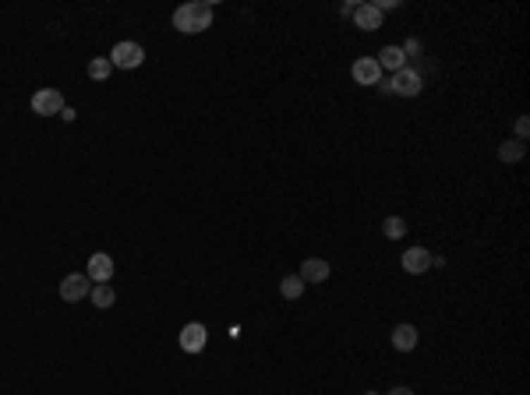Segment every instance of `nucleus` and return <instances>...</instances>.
I'll return each instance as SVG.
<instances>
[{"label":"nucleus","mask_w":530,"mask_h":395,"mask_svg":"<svg viewBox=\"0 0 530 395\" xmlns=\"http://www.w3.org/2000/svg\"><path fill=\"white\" fill-rule=\"evenodd\" d=\"M173 29L184 32V36L212 29V4H209V0H191V4H180L173 11Z\"/></svg>","instance_id":"nucleus-1"},{"label":"nucleus","mask_w":530,"mask_h":395,"mask_svg":"<svg viewBox=\"0 0 530 395\" xmlns=\"http://www.w3.org/2000/svg\"><path fill=\"white\" fill-rule=\"evenodd\" d=\"M113 68H121V71H135V68H142V61H145V50H142V43H131V39H124V43H117L113 46V54L106 57Z\"/></svg>","instance_id":"nucleus-2"},{"label":"nucleus","mask_w":530,"mask_h":395,"mask_svg":"<svg viewBox=\"0 0 530 395\" xmlns=\"http://www.w3.org/2000/svg\"><path fill=\"white\" fill-rule=\"evenodd\" d=\"M389 89H393L396 96H417V92L424 89V78H421V71H414V68H400V71L393 75Z\"/></svg>","instance_id":"nucleus-3"},{"label":"nucleus","mask_w":530,"mask_h":395,"mask_svg":"<svg viewBox=\"0 0 530 395\" xmlns=\"http://www.w3.org/2000/svg\"><path fill=\"white\" fill-rule=\"evenodd\" d=\"M68 103H64V96L57 92V89H39L36 96H32V113H39V117H54V113H61Z\"/></svg>","instance_id":"nucleus-4"},{"label":"nucleus","mask_w":530,"mask_h":395,"mask_svg":"<svg viewBox=\"0 0 530 395\" xmlns=\"http://www.w3.org/2000/svg\"><path fill=\"white\" fill-rule=\"evenodd\" d=\"M89 289H92L89 275H82V272H71V275L61 282V300H68V303H78V300H85V296H89Z\"/></svg>","instance_id":"nucleus-5"},{"label":"nucleus","mask_w":530,"mask_h":395,"mask_svg":"<svg viewBox=\"0 0 530 395\" xmlns=\"http://www.w3.org/2000/svg\"><path fill=\"white\" fill-rule=\"evenodd\" d=\"M85 275H89V282H110L113 279V258L103 254V251H96L89 258V265H85Z\"/></svg>","instance_id":"nucleus-6"},{"label":"nucleus","mask_w":530,"mask_h":395,"mask_svg":"<svg viewBox=\"0 0 530 395\" xmlns=\"http://www.w3.org/2000/svg\"><path fill=\"white\" fill-rule=\"evenodd\" d=\"M205 342H209L205 325L191 321V325H184V328H180V349H184V353H202V349H205Z\"/></svg>","instance_id":"nucleus-7"},{"label":"nucleus","mask_w":530,"mask_h":395,"mask_svg":"<svg viewBox=\"0 0 530 395\" xmlns=\"http://www.w3.org/2000/svg\"><path fill=\"white\" fill-rule=\"evenodd\" d=\"M354 25L364 29V32H378V29H382V11H378L375 4H361V8L354 11Z\"/></svg>","instance_id":"nucleus-8"},{"label":"nucleus","mask_w":530,"mask_h":395,"mask_svg":"<svg viewBox=\"0 0 530 395\" xmlns=\"http://www.w3.org/2000/svg\"><path fill=\"white\" fill-rule=\"evenodd\" d=\"M431 268V254L424 251V247H410L407 254H403V272H410V275H424Z\"/></svg>","instance_id":"nucleus-9"},{"label":"nucleus","mask_w":530,"mask_h":395,"mask_svg":"<svg viewBox=\"0 0 530 395\" xmlns=\"http://www.w3.org/2000/svg\"><path fill=\"white\" fill-rule=\"evenodd\" d=\"M378 78H382L378 61L364 57V61H357V64H354V82H357V85H378Z\"/></svg>","instance_id":"nucleus-10"},{"label":"nucleus","mask_w":530,"mask_h":395,"mask_svg":"<svg viewBox=\"0 0 530 395\" xmlns=\"http://www.w3.org/2000/svg\"><path fill=\"white\" fill-rule=\"evenodd\" d=\"M329 279V261H322V258H308L304 265H301V282L308 286H315V282H326Z\"/></svg>","instance_id":"nucleus-11"},{"label":"nucleus","mask_w":530,"mask_h":395,"mask_svg":"<svg viewBox=\"0 0 530 395\" xmlns=\"http://www.w3.org/2000/svg\"><path fill=\"white\" fill-rule=\"evenodd\" d=\"M393 346H396L400 353H410V349L417 346V328H414V325H396V328H393Z\"/></svg>","instance_id":"nucleus-12"},{"label":"nucleus","mask_w":530,"mask_h":395,"mask_svg":"<svg viewBox=\"0 0 530 395\" xmlns=\"http://www.w3.org/2000/svg\"><path fill=\"white\" fill-rule=\"evenodd\" d=\"M89 300H92L99 311H106V307H113L117 293H113V286H110V282H92V289H89Z\"/></svg>","instance_id":"nucleus-13"},{"label":"nucleus","mask_w":530,"mask_h":395,"mask_svg":"<svg viewBox=\"0 0 530 395\" xmlns=\"http://www.w3.org/2000/svg\"><path fill=\"white\" fill-rule=\"evenodd\" d=\"M375 61H378V68H389V71L396 75V71L403 68V61H407V57H403V50H400V46H386Z\"/></svg>","instance_id":"nucleus-14"},{"label":"nucleus","mask_w":530,"mask_h":395,"mask_svg":"<svg viewBox=\"0 0 530 395\" xmlns=\"http://www.w3.org/2000/svg\"><path fill=\"white\" fill-rule=\"evenodd\" d=\"M523 152H526L523 142H502V145H498V159H502V163H519Z\"/></svg>","instance_id":"nucleus-15"},{"label":"nucleus","mask_w":530,"mask_h":395,"mask_svg":"<svg viewBox=\"0 0 530 395\" xmlns=\"http://www.w3.org/2000/svg\"><path fill=\"white\" fill-rule=\"evenodd\" d=\"M280 293H283V300H297V296L304 293V282H301V275H287V279L280 282Z\"/></svg>","instance_id":"nucleus-16"},{"label":"nucleus","mask_w":530,"mask_h":395,"mask_svg":"<svg viewBox=\"0 0 530 395\" xmlns=\"http://www.w3.org/2000/svg\"><path fill=\"white\" fill-rule=\"evenodd\" d=\"M110 71H113V64H110L106 57H96V61H89V78H96V82H106V78H110Z\"/></svg>","instance_id":"nucleus-17"},{"label":"nucleus","mask_w":530,"mask_h":395,"mask_svg":"<svg viewBox=\"0 0 530 395\" xmlns=\"http://www.w3.org/2000/svg\"><path fill=\"white\" fill-rule=\"evenodd\" d=\"M382 233H386V237H389V240H400V237H403V233H407V222H403V219H400V215H389V219H386V222H382Z\"/></svg>","instance_id":"nucleus-18"},{"label":"nucleus","mask_w":530,"mask_h":395,"mask_svg":"<svg viewBox=\"0 0 530 395\" xmlns=\"http://www.w3.org/2000/svg\"><path fill=\"white\" fill-rule=\"evenodd\" d=\"M526 134H530V124H526V117H519V120H516V138L523 142Z\"/></svg>","instance_id":"nucleus-19"},{"label":"nucleus","mask_w":530,"mask_h":395,"mask_svg":"<svg viewBox=\"0 0 530 395\" xmlns=\"http://www.w3.org/2000/svg\"><path fill=\"white\" fill-rule=\"evenodd\" d=\"M400 50H403V57H407V54H421V43H417V39H410V43H407V46H400Z\"/></svg>","instance_id":"nucleus-20"},{"label":"nucleus","mask_w":530,"mask_h":395,"mask_svg":"<svg viewBox=\"0 0 530 395\" xmlns=\"http://www.w3.org/2000/svg\"><path fill=\"white\" fill-rule=\"evenodd\" d=\"M396 4H400V0H378V4H375V8H378V11H393Z\"/></svg>","instance_id":"nucleus-21"},{"label":"nucleus","mask_w":530,"mask_h":395,"mask_svg":"<svg viewBox=\"0 0 530 395\" xmlns=\"http://www.w3.org/2000/svg\"><path fill=\"white\" fill-rule=\"evenodd\" d=\"M357 8H361V4H354V0H350V4H343V8H340V15H347V18H354V11H357Z\"/></svg>","instance_id":"nucleus-22"},{"label":"nucleus","mask_w":530,"mask_h":395,"mask_svg":"<svg viewBox=\"0 0 530 395\" xmlns=\"http://www.w3.org/2000/svg\"><path fill=\"white\" fill-rule=\"evenodd\" d=\"M61 120H68V124H71V120H75V110H71V106H64V110H61Z\"/></svg>","instance_id":"nucleus-23"},{"label":"nucleus","mask_w":530,"mask_h":395,"mask_svg":"<svg viewBox=\"0 0 530 395\" xmlns=\"http://www.w3.org/2000/svg\"><path fill=\"white\" fill-rule=\"evenodd\" d=\"M389 395H414V391H410V388H407V384H396V388H393V391H389Z\"/></svg>","instance_id":"nucleus-24"},{"label":"nucleus","mask_w":530,"mask_h":395,"mask_svg":"<svg viewBox=\"0 0 530 395\" xmlns=\"http://www.w3.org/2000/svg\"><path fill=\"white\" fill-rule=\"evenodd\" d=\"M364 395H378V391H364Z\"/></svg>","instance_id":"nucleus-25"}]
</instances>
